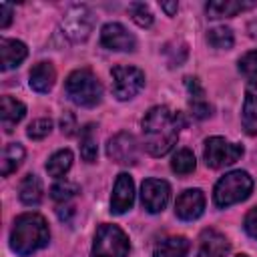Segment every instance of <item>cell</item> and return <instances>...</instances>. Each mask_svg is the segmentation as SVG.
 Instances as JSON below:
<instances>
[{"instance_id":"1","label":"cell","mask_w":257,"mask_h":257,"mask_svg":"<svg viewBox=\"0 0 257 257\" xmlns=\"http://www.w3.org/2000/svg\"><path fill=\"white\" fill-rule=\"evenodd\" d=\"M185 124L183 114L171 110L169 106H153L145 114L141 126H143V145L149 155L153 157H163L167 155L177 139L179 131Z\"/></svg>"},{"instance_id":"2","label":"cell","mask_w":257,"mask_h":257,"mask_svg":"<svg viewBox=\"0 0 257 257\" xmlns=\"http://www.w3.org/2000/svg\"><path fill=\"white\" fill-rule=\"evenodd\" d=\"M50 241V229L42 215L38 213H22L14 219L10 231V249L20 255L28 257L34 251L46 247Z\"/></svg>"},{"instance_id":"3","label":"cell","mask_w":257,"mask_h":257,"mask_svg":"<svg viewBox=\"0 0 257 257\" xmlns=\"http://www.w3.org/2000/svg\"><path fill=\"white\" fill-rule=\"evenodd\" d=\"M64 92L74 104L84 108H92L102 100V84L90 68L72 70L66 76Z\"/></svg>"},{"instance_id":"4","label":"cell","mask_w":257,"mask_h":257,"mask_svg":"<svg viewBox=\"0 0 257 257\" xmlns=\"http://www.w3.org/2000/svg\"><path fill=\"white\" fill-rule=\"evenodd\" d=\"M253 191V179L247 171H231L227 175H223L213 191V201L217 207L225 209L229 205L241 203L245 201Z\"/></svg>"},{"instance_id":"5","label":"cell","mask_w":257,"mask_h":257,"mask_svg":"<svg viewBox=\"0 0 257 257\" xmlns=\"http://www.w3.org/2000/svg\"><path fill=\"white\" fill-rule=\"evenodd\" d=\"M128 251H131V243L120 227L102 223L96 229L90 257H126Z\"/></svg>"},{"instance_id":"6","label":"cell","mask_w":257,"mask_h":257,"mask_svg":"<svg viewBox=\"0 0 257 257\" xmlns=\"http://www.w3.org/2000/svg\"><path fill=\"white\" fill-rule=\"evenodd\" d=\"M205 163L211 169H221L227 165H233L243 157V147L239 143H231L225 137H209L205 141V151H203Z\"/></svg>"},{"instance_id":"7","label":"cell","mask_w":257,"mask_h":257,"mask_svg":"<svg viewBox=\"0 0 257 257\" xmlns=\"http://www.w3.org/2000/svg\"><path fill=\"white\" fill-rule=\"evenodd\" d=\"M112 94L118 100H131L145 86V72L137 66L118 64L112 68Z\"/></svg>"},{"instance_id":"8","label":"cell","mask_w":257,"mask_h":257,"mask_svg":"<svg viewBox=\"0 0 257 257\" xmlns=\"http://www.w3.org/2000/svg\"><path fill=\"white\" fill-rule=\"evenodd\" d=\"M92 26H94V14L88 6H72L60 22L62 34L72 42L86 40L88 34L92 32Z\"/></svg>"},{"instance_id":"9","label":"cell","mask_w":257,"mask_h":257,"mask_svg":"<svg viewBox=\"0 0 257 257\" xmlns=\"http://www.w3.org/2000/svg\"><path fill=\"white\" fill-rule=\"evenodd\" d=\"M106 155L118 165H135L139 161V143L135 135L122 131L110 137L106 143Z\"/></svg>"},{"instance_id":"10","label":"cell","mask_w":257,"mask_h":257,"mask_svg":"<svg viewBox=\"0 0 257 257\" xmlns=\"http://www.w3.org/2000/svg\"><path fill=\"white\" fill-rule=\"evenodd\" d=\"M171 199V187L163 179H147L141 185V201L149 213H161Z\"/></svg>"},{"instance_id":"11","label":"cell","mask_w":257,"mask_h":257,"mask_svg":"<svg viewBox=\"0 0 257 257\" xmlns=\"http://www.w3.org/2000/svg\"><path fill=\"white\" fill-rule=\"evenodd\" d=\"M100 44L116 52H133L137 48V38L118 22H108L100 28Z\"/></svg>"},{"instance_id":"12","label":"cell","mask_w":257,"mask_h":257,"mask_svg":"<svg viewBox=\"0 0 257 257\" xmlns=\"http://www.w3.org/2000/svg\"><path fill=\"white\" fill-rule=\"evenodd\" d=\"M205 211V195L201 189H187L175 201V213L183 221H195Z\"/></svg>"},{"instance_id":"13","label":"cell","mask_w":257,"mask_h":257,"mask_svg":"<svg viewBox=\"0 0 257 257\" xmlns=\"http://www.w3.org/2000/svg\"><path fill=\"white\" fill-rule=\"evenodd\" d=\"M135 203V183L128 173H120L114 181L112 187V197H110V211L114 215L126 213Z\"/></svg>"},{"instance_id":"14","label":"cell","mask_w":257,"mask_h":257,"mask_svg":"<svg viewBox=\"0 0 257 257\" xmlns=\"http://www.w3.org/2000/svg\"><path fill=\"white\" fill-rule=\"evenodd\" d=\"M231 245L225 235H221L215 229H205L199 239V251L197 257H227Z\"/></svg>"},{"instance_id":"15","label":"cell","mask_w":257,"mask_h":257,"mask_svg":"<svg viewBox=\"0 0 257 257\" xmlns=\"http://www.w3.org/2000/svg\"><path fill=\"white\" fill-rule=\"evenodd\" d=\"M185 86H187V92H189V108H191L193 116H197V118H207V116L211 114V104H209V100L205 98V90H203L199 78L187 76V78H185Z\"/></svg>"},{"instance_id":"16","label":"cell","mask_w":257,"mask_h":257,"mask_svg":"<svg viewBox=\"0 0 257 257\" xmlns=\"http://www.w3.org/2000/svg\"><path fill=\"white\" fill-rule=\"evenodd\" d=\"M26 114V106L24 102L12 98L10 94L2 96V104H0V118H2V128L4 133H12L16 128V124L24 118Z\"/></svg>"},{"instance_id":"17","label":"cell","mask_w":257,"mask_h":257,"mask_svg":"<svg viewBox=\"0 0 257 257\" xmlns=\"http://www.w3.org/2000/svg\"><path fill=\"white\" fill-rule=\"evenodd\" d=\"M241 122L247 135H257V82H249L245 88V100H243V112Z\"/></svg>"},{"instance_id":"18","label":"cell","mask_w":257,"mask_h":257,"mask_svg":"<svg viewBox=\"0 0 257 257\" xmlns=\"http://www.w3.org/2000/svg\"><path fill=\"white\" fill-rule=\"evenodd\" d=\"M28 54V48L24 42L16 38H2L0 40V56H2V70H10L18 66Z\"/></svg>"},{"instance_id":"19","label":"cell","mask_w":257,"mask_h":257,"mask_svg":"<svg viewBox=\"0 0 257 257\" xmlns=\"http://www.w3.org/2000/svg\"><path fill=\"white\" fill-rule=\"evenodd\" d=\"M56 70L52 62H38L30 70V88L36 92H48L54 86Z\"/></svg>"},{"instance_id":"20","label":"cell","mask_w":257,"mask_h":257,"mask_svg":"<svg viewBox=\"0 0 257 257\" xmlns=\"http://www.w3.org/2000/svg\"><path fill=\"white\" fill-rule=\"evenodd\" d=\"M189 249H191V241L183 235H175L159 241L155 245L153 257H187Z\"/></svg>"},{"instance_id":"21","label":"cell","mask_w":257,"mask_h":257,"mask_svg":"<svg viewBox=\"0 0 257 257\" xmlns=\"http://www.w3.org/2000/svg\"><path fill=\"white\" fill-rule=\"evenodd\" d=\"M255 2H239V0H213L205 6V12L209 18H225V16H235L243 10H249L253 8Z\"/></svg>"},{"instance_id":"22","label":"cell","mask_w":257,"mask_h":257,"mask_svg":"<svg viewBox=\"0 0 257 257\" xmlns=\"http://www.w3.org/2000/svg\"><path fill=\"white\" fill-rule=\"evenodd\" d=\"M18 197H20V201H22L24 205H28V207L40 205V201H42V197H44V189H42L40 177H36V175H32V173L26 175V177L22 179V183H20Z\"/></svg>"},{"instance_id":"23","label":"cell","mask_w":257,"mask_h":257,"mask_svg":"<svg viewBox=\"0 0 257 257\" xmlns=\"http://www.w3.org/2000/svg\"><path fill=\"white\" fill-rule=\"evenodd\" d=\"M24 155H26V151H24V147L20 143H8L4 147V151H2V169H0L2 177L12 175L22 165Z\"/></svg>"},{"instance_id":"24","label":"cell","mask_w":257,"mask_h":257,"mask_svg":"<svg viewBox=\"0 0 257 257\" xmlns=\"http://www.w3.org/2000/svg\"><path fill=\"white\" fill-rule=\"evenodd\" d=\"M98 155V147H96V124L88 122L82 126L80 131V157L86 163H94Z\"/></svg>"},{"instance_id":"25","label":"cell","mask_w":257,"mask_h":257,"mask_svg":"<svg viewBox=\"0 0 257 257\" xmlns=\"http://www.w3.org/2000/svg\"><path fill=\"white\" fill-rule=\"evenodd\" d=\"M70 167H72V153H70L68 149L56 151V153L46 161V173H48L50 177H56V179L64 177Z\"/></svg>"},{"instance_id":"26","label":"cell","mask_w":257,"mask_h":257,"mask_svg":"<svg viewBox=\"0 0 257 257\" xmlns=\"http://www.w3.org/2000/svg\"><path fill=\"white\" fill-rule=\"evenodd\" d=\"M207 42H209L213 48L229 50V48L233 46L235 38H233L231 28H227V26H215V28H209V30H207Z\"/></svg>"},{"instance_id":"27","label":"cell","mask_w":257,"mask_h":257,"mask_svg":"<svg viewBox=\"0 0 257 257\" xmlns=\"http://www.w3.org/2000/svg\"><path fill=\"white\" fill-rule=\"evenodd\" d=\"M195 167H197V161H195V155L189 149L177 151L171 159V169L177 175H191L195 171Z\"/></svg>"},{"instance_id":"28","label":"cell","mask_w":257,"mask_h":257,"mask_svg":"<svg viewBox=\"0 0 257 257\" xmlns=\"http://www.w3.org/2000/svg\"><path fill=\"white\" fill-rule=\"evenodd\" d=\"M128 14H131L133 22L137 26H141V28H149L153 24V20H155L151 8L145 2H133V4H128Z\"/></svg>"},{"instance_id":"29","label":"cell","mask_w":257,"mask_h":257,"mask_svg":"<svg viewBox=\"0 0 257 257\" xmlns=\"http://www.w3.org/2000/svg\"><path fill=\"white\" fill-rule=\"evenodd\" d=\"M78 193V185L70 183V181H58L50 187V197L58 203H66L68 199H72Z\"/></svg>"},{"instance_id":"30","label":"cell","mask_w":257,"mask_h":257,"mask_svg":"<svg viewBox=\"0 0 257 257\" xmlns=\"http://www.w3.org/2000/svg\"><path fill=\"white\" fill-rule=\"evenodd\" d=\"M239 72L251 82L257 80V50H249L239 58Z\"/></svg>"},{"instance_id":"31","label":"cell","mask_w":257,"mask_h":257,"mask_svg":"<svg viewBox=\"0 0 257 257\" xmlns=\"http://www.w3.org/2000/svg\"><path fill=\"white\" fill-rule=\"evenodd\" d=\"M50 131H52V120H50V118H36V120H32V122L28 124L26 135H28L32 141H40V139L48 137Z\"/></svg>"},{"instance_id":"32","label":"cell","mask_w":257,"mask_h":257,"mask_svg":"<svg viewBox=\"0 0 257 257\" xmlns=\"http://www.w3.org/2000/svg\"><path fill=\"white\" fill-rule=\"evenodd\" d=\"M60 128H62V135L64 137H74L76 135V116L70 112V110H64V114L60 116Z\"/></svg>"},{"instance_id":"33","label":"cell","mask_w":257,"mask_h":257,"mask_svg":"<svg viewBox=\"0 0 257 257\" xmlns=\"http://www.w3.org/2000/svg\"><path fill=\"white\" fill-rule=\"evenodd\" d=\"M243 227H245V231H247V235H249V237L257 239V207H253V209L245 215Z\"/></svg>"},{"instance_id":"34","label":"cell","mask_w":257,"mask_h":257,"mask_svg":"<svg viewBox=\"0 0 257 257\" xmlns=\"http://www.w3.org/2000/svg\"><path fill=\"white\" fill-rule=\"evenodd\" d=\"M10 22H12V6L2 2L0 4V28H8Z\"/></svg>"},{"instance_id":"35","label":"cell","mask_w":257,"mask_h":257,"mask_svg":"<svg viewBox=\"0 0 257 257\" xmlns=\"http://www.w3.org/2000/svg\"><path fill=\"white\" fill-rule=\"evenodd\" d=\"M56 213H58V219L60 221H70V215L74 213V207L72 205H62V207L56 209Z\"/></svg>"},{"instance_id":"36","label":"cell","mask_w":257,"mask_h":257,"mask_svg":"<svg viewBox=\"0 0 257 257\" xmlns=\"http://www.w3.org/2000/svg\"><path fill=\"white\" fill-rule=\"evenodd\" d=\"M161 10H165L167 16H175L179 10V4L177 2H161Z\"/></svg>"},{"instance_id":"37","label":"cell","mask_w":257,"mask_h":257,"mask_svg":"<svg viewBox=\"0 0 257 257\" xmlns=\"http://www.w3.org/2000/svg\"><path fill=\"white\" fill-rule=\"evenodd\" d=\"M233 257H249V255H245V253H237V255H233Z\"/></svg>"}]
</instances>
